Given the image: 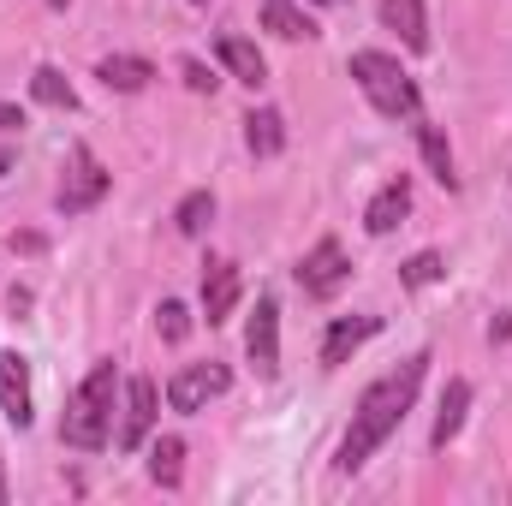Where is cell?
Masks as SVG:
<instances>
[{
	"mask_svg": "<svg viewBox=\"0 0 512 506\" xmlns=\"http://www.w3.org/2000/svg\"><path fill=\"white\" fill-rule=\"evenodd\" d=\"M423 370H429V358L417 352V358H405L399 370H387L382 381L364 387V399H358V411H352V429L340 435V453H334V465H340L346 477L364 471L370 453L405 423V411H411V399H417V387H423Z\"/></svg>",
	"mask_w": 512,
	"mask_h": 506,
	"instance_id": "obj_1",
	"label": "cell"
},
{
	"mask_svg": "<svg viewBox=\"0 0 512 506\" xmlns=\"http://www.w3.org/2000/svg\"><path fill=\"white\" fill-rule=\"evenodd\" d=\"M108 423H114V364H96L78 381V393L66 399L60 441L78 447V453H102L108 447Z\"/></svg>",
	"mask_w": 512,
	"mask_h": 506,
	"instance_id": "obj_2",
	"label": "cell"
},
{
	"mask_svg": "<svg viewBox=\"0 0 512 506\" xmlns=\"http://www.w3.org/2000/svg\"><path fill=\"white\" fill-rule=\"evenodd\" d=\"M352 78H358V90L370 96V108L387 114V120H417V114H423L417 84L399 72V60L382 54V48H358V54H352Z\"/></svg>",
	"mask_w": 512,
	"mask_h": 506,
	"instance_id": "obj_3",
	"label": "cell"
},
{
	"mask_svg": "<svg viewBox=\"0 0 512 506\" xmlns=\"http://www.w3.org/2000/svg\"><path fill=\"white\" fill-rule=\"evenodd\" d=\"M227 387H233V370L227 364H185V370H173V381H167V405L173 411H203Z\"/></svg>",
	"mask_w": 512,
	"mask_h": 506,
	"instance_id": "obj_4",
	"label": "cell"
},
{
	"mask_svg": "<svg viewBox=\"0 0 512 506\" xmlns=\"http://www.w3.org/2000/svg\"><path fill=\"white\" fill-rule=\"evenodd\" d=\"M108 197V167L90 155V149H78L72 155V167H66V179H60V215H84V209H96Z\"/></svg>",
	"mask_w": 512,
	"mask_h": 506,
	"instance_id": "obj_5",
	"label": "cell"
},
{
	"mask_svg": "<svg viewBox=\"0 0 512 506\" xmlns=\"http://www.w3.org/2000/svg\"><path fill=\"white\" fill-rule=\"evenodd\" d=\"M346 274H352V268H346V251H340V239H322L316 251L298 262V286H304L310 298H334V292L346 286Z\"/></svg>",
	"mask_w": 512,
	"mask_h": 506,
	"instance_id": "obj_6",
	"label": "cell"
},
{
	"mask_svg": "<svg viewBox=\"0 0 512 506\" xmlns=\"http://www.w3.org/2000/svg\"><path fill=\"white\" fill-rule=\"evenodd\" d=\"M245 352H251L256 376L280 370V304L274 298H256V316H251V328H245Z\"/></svg>",
	"mask_w": 512,
	"mask_h": 506,
	"instance_id": "obj_7",
	"label": "cell"
},
{
	"mask_svg": "<svg viewBox=\"0 0 512 506\" xmlns=\"http://www.w3.org/2000/svg\"><path fill=\"white\" fill-rule=\"evenodd\" d=\"M0 411L6 423L30 429V364L18 352H0Z\"/></svg>",
	"mask_w": 512,
	"mask_h": 506,
	"instance_id": "obj_8",
	"label": "cell"
},
{
	"mask_svg": "<svg viewBox=\"0 0 512 506\" xmlns=\"http://www.w3.org/2000/svg\"><path fill=\"white\" fill-rule=\"evenodd\" d=\"M382 334V316H340L328 334H322V364L334 370V364H346L364 340H376Z\"/></svg>",
	"mask_w": 512,
	"mask_h": 506,
	"instance_id": "obj_9",
	"label": "cell"
},
{
	"mask_svg": "<svg viewBox=\"0 0 512 506\" xmlns=\"http://www.w3.org/2000/svg\"><path fill=\"white\" fill-rule=\"evenodd\" d=\"M149 423H155V381H149V376H131L126 381V423H120V447H126V453H137V447H143Z\"/></svg>",
	"mask_w": 512,
	"mask_h": 506,
	"instance_id": "obj_10",
	"label": "cell"
},
{
	"mask_svg": "<svg viewBox=\"0 0 512 506\" xmlns=\"http://www.w3.org/2000/svg\"><path fill=\"white\" fill-rule=\"evenodd\" d=\"M233 304H239V268L233 262H209L203 268V316H209V328L227 322Z\"/></svg>",
	"mask_w": 512,
	"mask_h": 506,
	"instance_id": "obj_11",
	"label": "cell"
},
{
	"mask_svg": "<svg viewBox=\"0 0 512 506\" xmlns=\"http://www.w3.org/2000/svg\"><path fill=\"white\" fill-rule=\"evenodd\" d=\"M405 215H411V185H405V179H387L382 191L370 197V209H364V227L382 239V233H393Z\"/></svg>",
	"mask_w": 512,
	"mask_h": 506,
	"instance_id": "obj_12",
	"label": "cell"
},
{
	"mask_svg": "<svg viewBox=\"0 0 512 506\" xmlns=\"http://www.w3.org/2000/svg\"><path fill=\"white\" fill-rule=\"evenodd\" d=\"M96 78H102L108 90H120V96H137V90H149L155 66L137 60V54H108V60H96Z\"/></svg>",
	"mask_w": 512,
	"mask_h": 506,
	"instance_id": "obj_13",
	"label": "cell"
},
{
	"mask_svg": "<svg viewBox=\"0 0 512 506\" xmlns=\"http://www.w3.org/2000/svg\"><path fill=\"white\" fill-rule=\"evenodd\" d=\"M215 60H221L239 84H251V90H262V78H268V66H262L256 42H245V36H221V42H215Z\"/></svg>",
	"mask_w": 512,
	"mask_h": 506,
	"instance_id": "obj_14",
	"label": "cell"
},
{
	"mask_svg": "<svg viewBox=\"0 0 512 506\" xmlns=\"http://www.w3.org/2000/svg\"><path fill=\"white\" fill-rule=\"evenodd\" d=\"M382 24L387 30H399V42L405 48H429V18H423V0H382Z\"/></svg>",
	"mask_w": 512,
	"mask_h": 506,
	"instance_id": "obj_15",
	"label": "cell"
},
{
	"mask_svg": "<svg viewBox=\"0 0 512 506\" xmlns=\"http://www.w3.org/2000/svg\"><path fill=\"white\" fill-rule=\"evenodd\" d=\"M465 405H471V381H447V393H441V411H435V429H429V441H435V447H447V441L459 435V423H465Z\"/></svg>",
	"mask_w": 512,
	"mask_h": 506,
	"instance_id": "obj_16",
	"label": "cell"
},
{
	"mask_svg": "<svg viewBox=\"0 0 512 506\" xmlns=\"http://www.w3.org/2000/svg\"><path fill=\"white\" fill-rule=\"evenodd\" d=\"M262 30H274L280 42H310V36H316V24H310L292 0H262Z\"/></svg>",
	"mask_w": 512,
	"mask_h": 506,
	"instance_id": "obj_17",
	"label": "cell"
},
{
	"mask_svg": "<svg viewBox=\"0 0 512 506\" xmlns=\"http://www.w3.org/2000/svg\"><path fill=\"white\" fill-rule=\"evenodd\" d=\"M417 149H423V161H429V173L447 185V191H459V173H453V149H447V137L441 126H429V120H417Z\"/></svg>",
	"mask_w": 512,
	"mask_h": 506,
	"instance_id": "obj_18",
	"label": "cell"
},
{
	"mask_svg": "<svg viewBox=\"0 0 512 506\" xmlns=\"http://www.w3.org/2000/svg\"><path fill=\"white\" fill-rule=\"evenodd\" d=\"M30 96H36L42 108H60V114H72V108H78V90L66 84V72H60V66H36V72H30Z\"/></svg>",
	"mask_w": 512,
	"mask_h": 506,
	"instance_id": "obj_19",
	"label": "cell"
},
{
	"mask_svg": "<svg viewBox=\"0 0 512 506\" xmlns=\"http://www.w3.org/2000/svg\"><path fill=\"white\" fill-rule=\"evenodd\" d=\"M149 477H155L161 489H179V477H185V441H179V435H161V441L149 447Z\"/></svg>",
	"mask_w": 512,
	"mask_h": 506,
	"instance_id": "obj_20",
	"label": "cell"
},
{
	"mask_svg": "<svg viewBox=\"0 0 512 506\" xmlns=\"http://www.w3.org/2000/svg\"><path fill=\"white\" fill-rule=\"evenodd\" d=\"M245 143H251V155H280L286 149V120L274 108H256L245 120Z\"/></svg>",
	"mask_w": 512,
	"mask_h": 506,
	"instance_id": "obj_21",
	"label": "cell"
},
{
	"mask_svg": "<svg viewBox=\"0 0 512 506\" xmlns=\"http://www.w3.org/2000/svg\"><path fill=\"white\" fill-rule=\"evenodd\" d=\"M209 221H215V197H209V191H191V197L173 209V227H179L185 239H203V233H209Z\"/></svg>",
	"mask_w": 512,
	"mask_h": 506,
	"instance_id": "obj_22",
	"label": "cell"
},
{
	"mask_svg": "<svg viewBox=\"0 0 512 506\" xmlns=\"http://www.w3.org/2000/svg\"><path fill=\"white\" fill-rule=\"evenodd\" d=\"M441 274H447V262H441L435 251H417L411 262H405V268H399V280H405L411 292H423V286H435Z\"/></svg>",
	"mask_w": 512,
	"mask_h": 506,
	"instance_id": "obj_23",
	"label": "cell"
},
{
	"mask_svg": "<svg viewBox=\"0 0 512 506\" xmlns=\"http://www.w3.org/2000/svg\"><path fill=\"white\" fill-rule=\"evenodd\" d=\"M155 328H161V340H173V346H179V340L191 334V310H185L179 298H161V310H155Z\"/></svg>",
	"mask_w": 512,
	"mask_h": 506,
	"instance_id": "obj_24",
	"label": "cell"
},
{
	"mask_svg": "<svg viewBox=\"0 0 512 506\" xmlns=\"http://www.w3.org/2000/svg\"><path fill=\"white\" fill-rule=\"evenodd\" d=\"M179 72H185V84H191L197 96H203V90H215V78H209V66H203V60H179Z\"/></svg>",
	"mask_w": 512,
	"mask_h": 506,
	"instance_id": "obj_25",
	"label": "cell"
},
{
	"mask_svg": "<svg viewBox=\"0 0 512 506\" xmlns=\"http://www.w3.org/2000/svg\"><path fill=\"white\" fill-rule=\"evenodd\" d=\"M12 131H24V114L12 102H0V137H12Z\"/></svg>",
	"mask_w": 512,
	"mask_h": 506,
	"instance_id": "obj_26",
	"label": "cell"
},
{
	"mask_svg": "<svg viewBox=\"0 0 512 506\" xmlns=\"http://www.w3.org/2000/svg\"><path fill=\"white\" fill-rule=\"evenodd\" d=\"M0 506H6V471H0Z\"/></svg>",
	"mask_w": 512,
	"mask_h": 506,
	"instance_id": "obj_27",
	"label": "cell"
},
{
	"mask_svg": "<svg viewBox=\"0 0 512 506\" xmlns=\"http://www.w3.org/2000/svg\"><path fill=\"white\" fill-rule=\"evenodd\" d=\"M322 6H346V0H322Z\"/></svg>",
	"mask_w": 512,
	"mask_h": 506,
	"instance_id": "obj_28",
	"label": "cell"
},
{
	"mask_svg": "<svg viewBox=\"0 0 512 506\" xmlns=\"http://www.w3.org/2000/svg\"><path fill=\"white\" fill-rule=\"evenodd\" d=\"M48 6H66V0H48Z\"/></svg>",
	"mask_w": 512,
	"mask_h": 506,
	"instance_id": "obj_29",
	"label": "cell"
},
{
	"mask_svg": "<svg viewBox=\"0 0 512 506\" xmlns=\"http://www.w3.org/2000/svg\"><path fill=\"white\" fill-rule=\"evenodd\" d=\"M197 6H203V0H197Z\"/></svg>",
	"mask_w": 512,
	"mask_h": 506,
	"instance_id": "obj_30",
	"label": "cell"
}]
</instances>
